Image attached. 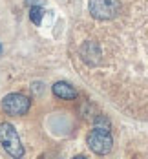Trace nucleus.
Returning <instances> with one entry per match:
<instances>
[{
  "instance_id": "f257e3e1",
  "label": "nucleus",
  "mask_w": 148,
  "mask_h": 159,
  "mask_svg": "<svg viewBox=\"0 0 148 159\" xmlns=\"http://www.w3.org/2000/svg\"><path fill=\"white\" fill-rule=\"evenodd\" d=\"M0 143L6 148V152L13 157H20L24 154V148L20 143V137L16 134V130L13 125L9 123H2L0 125Z\"/></svg>"
},
{
  "instance_id": "f03ea898",
  "label": "nucleus",
  "mask_w": 148,
  "mask_h": 159,
  "mask_svg": "<svg viewBox=\"0 0 148 159\" xmlns=\"http://www.w3.org/2000/svg\"><path fill=\"white\" fill-rule=\"evenodd\" d=\"M88 146H90V150L92 152H95L99 156H104V154H108L110 150H112V146H114V139H112V135H110V132H108V128H93L90 134H88Z\"/></svg>"
},
{
  "instance_id": "7ed1b4c3",
  "label": "nucleus",
  "mask_w": 148,
  "mask_h": 159,
  "mask_svg": "<svg viewBox=\"0 0 148 159\" xmlns=\"http://www.w3.org/2000/svg\"><path fill=\"white\" fill-rule=\"evenodd\" d=\"M2 108L9 115H24L29 110V99L26 95H20V93H9L4 97Z\"/></svg>"
},
{
  "instance_id": "20e7f679",
  "label": "nucleus",
  "mask_w": 148,
  "mask_h": 159,
  "mask_svg": "<svg viewBox=\"0 0 148 159\" xmlns=\"http://www.w3.org/2000/svg\"><path fill=\"white\" fill-rule=\"evenodd\" d=\"M119 6L115 0H92L90 2V11L97 18H112L117 13Z\"/></svg>"
},
{
  "instance_id": "39448f33",
  "label": "nucleus",
  "mask_w": 148,
  "mask_h": 159,
  "mask_svg": "<svg viewBox=\"0 0 148 159\" xmlns=\"http://www.w3.org/2000/svg\"><path fill=\"white\" fill-rule=\"evenodd\" d=\"M53 93L59 97V99H75L77 97V92L73 86H70L68 82H55L53 84Z\"/></svg>"
},
{
  "instance_id": "423d86ee",
  "label": "nucleus",
  "mask_w": 148,
  "mask_h": 159,
  "mask_svg": "<svg viewBox=\"0 0 148 159\" xmlns=\"http://www.w3.org/2000/svg\"><path fill=\"white\" fill-rule=\"evenodd\" d=\"M42 15H44V11H42V7H38V6H31V22L35 24H40V20H42Z\"/></svg>"
},
{
  "instance_id": "0eeeda50",
  "label": "nucleus",
  "mask_w": 148,
  "mask_h": 159,
  "mask_svg": "<svg viewBox=\"0 0 148 159\" xmlns=\"http://www.w3.org/2000/svg\"><path fill=\"white\" fill-rule=\"evenodd\" d=\"M26 2H28L29 6H37V4H40L42 0H26Z\"/></svg>"
},
{
  "instance_id": "6e6552de",
  "label": "nucleus",
  "mask_w": 148,
  "mask_h": 159,
  "mask_svg": "<svg viewBox=\"0 0 148 159\" xmlns=\"http://www.w3.org/2000/svg\"><path fill=\"white\" fill-rule=\"evenodd\" d=\"M0 51H2V44H0Z\"/></svg>"
}]
</instances>
